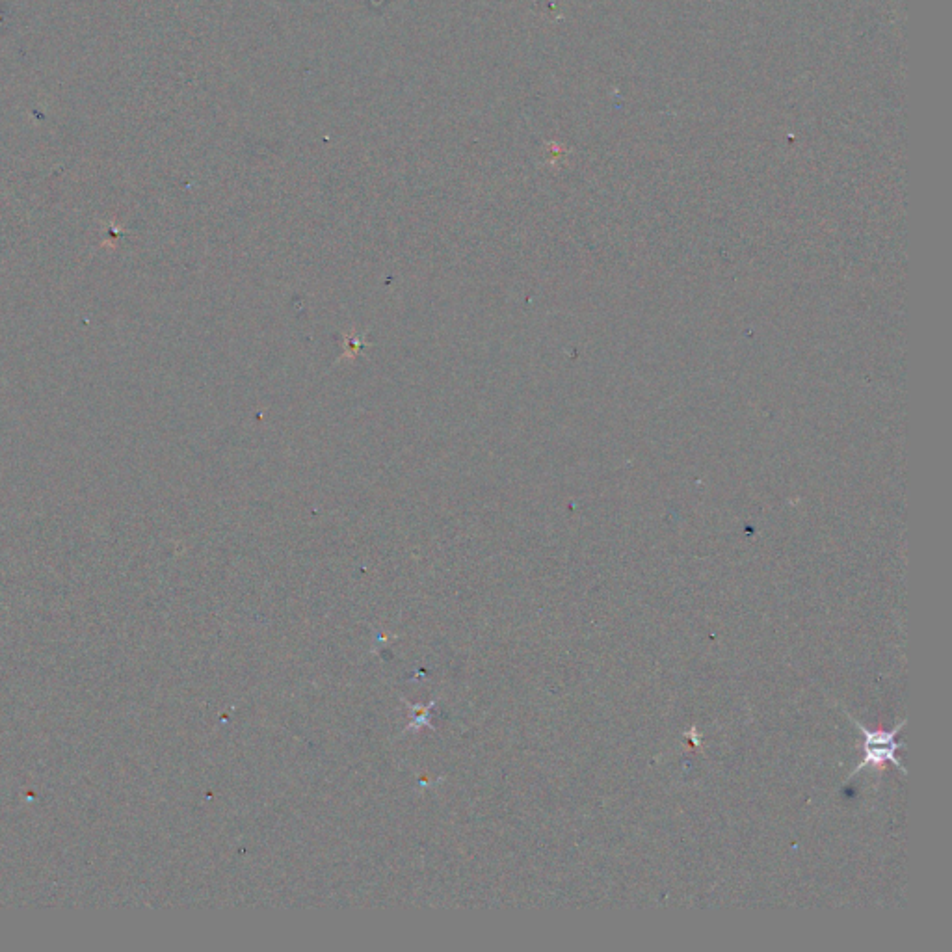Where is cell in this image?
Segmentation results:
<instances>
[{"label": "cell", "instance_id": "1", "mask_svg": "<svg viewBox=\"0 0 952 952\" xmlns=\"http://www.w3.org/2000/svg\"><path fill=\"white\" fill-rule=\"evenodd\" d=\"M854 722H856L861 737H863V742L860 744L863 757H861L860 765L854 768V772L850 774L848 780L856 778L863 768L873 767L882 770L886 765H893V767L899 768L902 774H908L906 768L902 767V763L897 759V750H900V744L895 741V737L899 735L900 729L904 728L906 722H900L899 726L891 729V731H871V729L861 726L858 720H854Z\"/></svg>", "mask_w": 952, "mask_h": 952}]
</instances>
